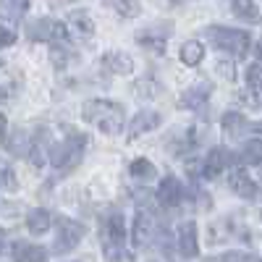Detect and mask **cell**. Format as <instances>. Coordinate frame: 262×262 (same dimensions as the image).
I'll return each mask as SVG.
<instances>
[{"mask_svg": "<svg viewBox=\"0 0 262 262\" xmlns=\"http://www.w3.org/2000/svg\"><path fill=\"white\" fill-rule=\"evenodd\" d=\"M205 34L210 37V42L217 50L236 55V58H244L252 45V34L244 29H233V27H210Z\"/></svg>", "mask_w": 262, "mask_h": 262, "instance_id": "3957f363", "label": "cell"}, {"mask_svg": "<svg viewBox=\"0 0 262 262\" xmlns=\"http://www.w3.org/2000/svg\"><path fill=\"white\" fill-rule=\"evenodd\" d=\"M160 113L155 111H139L134 118L128 121V139H137L142 134H147V131H155L160 126Z\"/></svg>", "mask_w": 262, "mask_h": 262, "instance_id": "9a60e30c", "label": "cell"}, {"mask_svg": "<svg viewBox=\"0 0 262 262\" xmlns=\"http://www.w3.org/2000/svg\"><path fill=\"white\" fill-rule=\"evenodd\" d=\"M242 160H244L247 165H259V163H262V142H259V137H254V139H247V142H244Z\"/></svg>", "mask_w": 262, "mask_h": 262, "instance_id": "484cf974", "label": "cell"}, {"mask_svg": "<svg viewBox=\"0 0 262 262\" xmlns=\"http://www.w3.org/2000/svg\"><path fill=\"white\" fill-rule=\"evenodd\" d=\"M66 34H71L76 39H92L95 34V18L90 16V11L84 8H76L69 13V18H66Z\"/></svg>", "mask_w": 262, "mask_h": 262, "instance_id": "9c48e42d", "label": "cell"}, {"mask_svg": "<svg viewBox=\"0 0 262 262\" xmlns=\"http://www.w3.org/2000/svg\"><path fill=\"white\" fill-rule=\"evenodd\" d=\"M102 63H105V69L111 71V74H131L134 71V60H131L126 53H116V50H111V53H105V58H102Z\"/></svg>", "mask_w": 262, "mask_h": 262, "instance_id": "ffe728a7", "label": "cell"}, {"mask_svg": "<svg viewBox=\"0 0 262 262\" xmlns=\"http://www.w3.org/2000/svg\"><path fill=\"white\" fill-rule=\"evenodd\" d=\"M181 200H184L181 181L176 176H165L160 181V186H158V202L163 207H176V205H181Z\"/></svg>", "mask_w": 262, "mask_h": 262, "instance_id": "5bb4252c", "label": "cell"}, {"mask_svg": "<svg viewBox=\"0 0 262 262\" xmlns=\"http://www.w3.org/2000/svg\"><path fill=\"white\" fill-rule=\"evenodd\" d=\"M210 95H212V84L210 81H205V84L200 81V84H194V86H189V90L181 92L179 105L186 107V111H200V107L210 100Z\"/></svg>", "mask_w": 262, "mask_h": 262, "instance_id": "8fae6325", "label": "cell"}, {"mask_svg": "<svg viewBox=\"0 0 262 262\" xmlns=\"http://www.w3.org/2000/svg\"><path fill=\"white\" fill-rule=\"evenodd\" d=\"M105 3L111 6L118 16H123V18H134V16H139V11H142L139 0H105Z\"/></svg>", "mask_w": 262, "mask_h": 262, "instance_id": "d4e9b609", "label": "cell"}, {"mask_svg": "<svg viewBox=\"0 0 262 262\" xmlns=\"http://www.w3.org/2000/svg\"><path fill=\"white\" fill-rule=\"evenodd\" d=\"M247 86L252 92V100H254V107L259 105V60H254L249 69H247Z\"/></svg>", "mask_w": 262, "mask_h": 262, "instance_id": "4316f807", "label": "cell"}, {"mask_svg": "<svg viewBox=\"0 0 262 262\" xmlns=\"http://www.w3.org/2000/svg\"><path fill=\"white\" fill-rule=\"evenodd\" d=\"M18 184H16V173L11 168V163H6L3 158H0V189H6V191H13Z\"/></svg>", "mask_w": 262, "mask_h": 262, "instance_id": "f1b7e54d", "label": "cell"}, {"mask_svg": "<svg viewBox=\"0 0 262 262\" xmlns=\"http://www.w3.org/2000/svg\"><path fill=\"white\" fill-rule=\"evenodd\" d=\"M176 249L186 259H194L196 254H200V233H196V223L194 221H186V223L179 226V231H176Z\"/></svg>", "mask_w": 262, "mask_h": 262, "instance_id": "30bf717a", "label": "cell"}, {"mask_svg": "<svg viewBox=\"0 0 262 262\" xmlns=\"http://www.w3.org/2000/svg\"><path fill=\"white\" fill-rule=\"evenodd\" d=\"M11 257H13V262H48L50 252L42 247V244L13 242L11 244Z\"/></svg>", "mask_w": 262, "mask_h": 262, "instance_id": "7c38bea8", "label": "cell"}, {"mask_svg": "<svg viewBox=\"0 0 262 262\" xmlns=\"http://www.w3.org/2000/svg\"><path fill=\"white\" fill-rule=\"evenodd\" d=\"M221 262H259V254L254 252H242V249H233L221 254Z\"/></svg>", "mask_w": 262, "mask_h": 262, "instance_id": "f546056e", "label": "cell"}, {"mask_svg": "<svg viewBox=\"0 0 262 262\" xmlns=\"http://www.w3.org/2000/svg\"><path fill=\"white\" fill-rule=\"evenodd\" d=\"M102 252L107 262H128L126 257V221L121 212H111L102 221Z\"/></svg>", "mask_w": 262, "mask_h": 262, "instance_id": "7a4b0ae2", "label": "cell"}, {"mask_svg": "<svg viewBox=\"0 0 262 262\" xmlns=\"http://www.w3.org/2000/svg\"><path fill=\"white\" fill-rule=\"evenodd\" d=\"M29 0H0V18L6 21H18L27 13Z\"/></svg>", "mask_w": 262, "mask_h": 262, "instance_id": "7402d4cb", "label": "cell"}, {"mask_svg": "<svg viewBox=\"0 0 262 262\" xmlns=\"http://www.w3.org/2000/svg\"><path fill=\"white\" fill-rule=\"evenodd\" d=\"M134 90H137V95H144L147 100H152V97L160 92V86L152 81V79H139V81L134 84Z\"/></svg>", "mask_w": 262, "mask_h": 262, "instance_id": "4dcf8cb0", "label": "cell"}, {"mask_svg": "<svg viewBox=\"0 0 262 262\" xmlns=\"http://www.w3.org/2000/svg\"><path fill=\"white\" fill-rule=\"evenodd\" d=\"M8 100V90H6V86H0V102H6Z\"/></svg>", "mask_w": 262, "mask_h": 262, "instance_id": "836d02e7", "label": "cell"}, {"mask_svg": "<svg viewBox=\"0 0 262 262\" xmlns=\"http://www.w3.org/2000/svg\"><path fill=\"white\" fill-rule=\"evenodd\" d=\"M179 55H181V63L184 66H200L202 58H205V45H202L200 39H189V42H184V45H181Z\"/></svg>", "mask_w": 262, "mask_h": 262, "instance_id": "44dd1931", "label": "cell"}, {"mask_svg": "<svg viewBox=\"0 0 262 262\" xmlns=\"http://www.w3.org/2000/svg\"><path fill=\"white\" fill-rule=\"evenodd\" d=\"M231 8L238 18H247L249 24H257L259 21V11H257L254 0H231Z\"/></svg>", "mask_w": 262, "mask_h": 262, "instance_id": "cb8c5ba5", "label": "cell"}, {"mask_svg": "<svg viewBox=\"0 0 262 262\" xmlns=\"http://www.w3.org/2000/svg\"><path fill=\"white\" fill-rule=\"evenodd\" d=\"M131 176H134L137 181H152V179H158V168L152 165L147 158H137V160H131Z\"/></svg>", "mask_w": 262, "mask_h": 262, "instance_id": "603a6c76", "label": "cell"}, {"mask_svg": "<svg viewBox=\"0 0 262 262\" xmlns=\"http://www.w3.org/2000/svg\"><path fill=\"white\" fill-rule=\"evenodd\" d=\"M3 134H6V116L0 113V137H3Z\"/></svg>", "mask_w": 262, "mask_h": 262, "instance_id": "d6a6232c", "label": "cell"}, {"mask_svg": "<svg viewBox=\"0 0 262 262\" xmlns=\"http://www.w3.org/2000/svg\"><path fill=\"white\" fill-rule=\"evenodd\" d=\"M81 118L86 123L97 126L102 134H121L123 123H126V111L123 105L113 102V100H105V97H95V100H86L81 107Z\"/></svg>", "mask_w": 262, "mask_h": 262, "instance_id": "6da1fadb", "label": "cell"}, {"mask_svg": "<svg viewBox=\"0 0 262 262\" xmlns=\"http://www.w3.org/2000/svg\"><path fill=\"white\" fill-rule=\"evenodd\" d=\"M86 228L79 223V221H71V217H63L58 215L55 217V254H69L71 249H76V244L84 238Z\"/></svg>", "mask_w": 262, "mask_h": 262, "instance_id": "5b68a950", "label": "cell"}, {"mask_svg": "<svg viewBox=\"0 0 262 262\" xmlns=\"http://www.w3.org/2000/svg\"><path fill=\"white\" fill-rule=\"evenodd\" d=\"M0 69H3V58H0Z\"/></svg>", "mask_w": 262, "mask_h": 262, "instance_id": "d590c367", "label": "cell"}, {"mask_svg": "<svg viewBox=\"0 0 262 262\" xmlns=\"http://www.w3.org/2000/svg\"><path fill=\"white\" fill-rule=\"evenodd\" d=\"M228 165H231V152L223 149V147H215V149L207 152V158L202 163V176L205 179H217Z\"/></svg>", "mask_w": 262, "mask_h": 262, "instance_id": "4fadbf2b", "label": "cell"}, {"mask_svg": "<svg viewBox=\"0 0 262 262\" xmlns=\"http://www.w3.org/2000/svg\"><path fill=\"white\" fill-rule=\"evenodd\" d=\"M231 189L238 194V196H242V200H257V194H259V186L254 184V179L249 176V173L244 170V168H236L233 173H231Z\"/></svg>", "mask_w": 262, "mask_h": 262, "instance_id": "2e32d148", "label": "cell"}, {"mask_svg": "<svg viewBox=\"0 0 262 262\" xmlns=\"http://www.w3.org/2000/svg\"><path fill=\"white\" fill-rule=\"evenodd\" d=\"M16 42V34L11 32V29H6V27H0V50L3 48H11Z\"/></svg>", "mask_w": 262, "mask_h": 262, "instance_id": "1f68e13d", "label": "cell"}, {"mask_svg": "<svg viewBox=\"0 0 262 262\" xmlns=\"http://www.w3.org/2000/svg\"><path fill=\"white\" fill-rule=\"evenodd\" d=\"M53 63L58 66V69H63V66H69V60H71V50H69V45H66V39H55V45H53Z\"/></svg>", "mask_w": 262, "mask_h": 262, "instance_id": "83f0119b", "label": "cell"}, {"mask_svg": "<svg viewBox=\"0 0 262 262\" xmlns=\"http://www.w3.org/2000/svg\"><path fill=\"white\" fill-rule=\"evenodd\" d=\"M158 233V223L152 217L149 210H139L134 215V226H131V244L134 249H147L152 244V238Z\"/></svg>", "mask_w": 262, "mask_h": 262, "instance_id": "8992f818", "label": "cell"}, {"mask_svg": "<svg viewBox=\"0 0 262 262\" xmlns=\"http://www.w3.org/2000/svg\"><path fill=\"white\" fill-rule=\"evenodd\" d=\"M170 3H179V6H184V3H194V0H170Z\"/></svg>", "mask_w": 262, "mask_h": 262, "instance_id": "e575fe53", "label": "cell"}, {"mask_svg": "<svg viewBox=\"0 0 262 262\" xmlns=\"http://www.w3.org/2000/svg\"><path fill=\"white\" fill-rule=\"evenodd\" d=\"M257 131V126H252L242 113H226L223 116V131H226V137L228 139H244L247 131Z\"/></svg>", "mask_w": 262, "mask_h": 262, "instance_id": "ac0fdd59", "label": "cell"}, {"mask_svg": "<svg viewBox=\"0 0 262 262\" xmlns=\"http://www.w3.org/2000/svg\"><path fill=\"white\" fill-rule=\"evenodd\" d=\"M6 149L11 152L13 158H27L32 149V137L27 128H13L6 134Z\"/></svg>", "mask_w": 262, "mask_h": 262, "instance_id": "e0dca14e", "label": "cell"}, {"mask_svg": "<svg viewBox=\"0 0 262 262\" xmlns=\"http://www.w3.org/2000/svg\"><path fill=\"white\" fill-rule=\"evenodd\" d=\"M27 34L32 42H50V39H66V27L53 18H34L27 24Z\"/></svg>", "mask_w": 262, "mask_h": 262, "instance_id": "52a82bcc", "label": "cell"}, {"mask_svg": "<svg viewBox=\"0 0 262 262\" xmlns=\"http://www.w3.org/2000/svg\"><path fill=\"white\" fill-rule=\"evenodd\" d=\"M50 226H53V215H50L48 210H42V207L29 210V215H27V228H29L34 236L48 233V231H50Z\"/></svg>", "mask_w": 262, "mask_h": 262, "instance_id": "d6986e66", "label": "cell"}, {"mask_svg": "<svg viewBox=\"0 0 262 262\" xmlns=\"http://www.w3.org/2000/svg\"><path fill=\"white\" fill-rule=\"evenodd\" d=\"M170 34H173V24H170V21H158V24H149V27L139 29L137 32V42L144 45V48H152V50L163 53Z\"/></svg>", "mask_w": 262, "mask_h": 262, "instance_id": "ba28073f", "label": "cell"}, {"mask_svg": "<svg viewBox=\"0 0 262 262\" xmlns=\"http://www.w3.org/2000/svg\"><path fill=\"white\" fill-rule=\"evenodd\" d=\"M84 144H86V137H84V134H71L66 142H58V144L50 149V163H53V168H55L58 173L74 170V168L81 163Z\"/></svg>", "mask_w": 262, "mask_h": 262, "instance_id": "277c9868", "label": "cell"}]
</instances>
